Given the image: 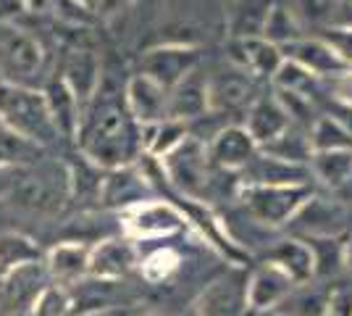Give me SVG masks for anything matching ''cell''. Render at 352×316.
Returning <instances> with one entry per match:
<instances>
[{
  "label": "cell",
  "instance_id": "4dcf8cb0",
  "mask_svg": "<svg viewBox=\"0 0 352 316\" xmlns=\"http://www.w3.org/2000/svg\"><path fill=\"white\" fill-rule=\"evenodd\" d=\"M261 153L281 158V161H292V164H310L313 148H310V137H305L294 127H289L279 137H274L271 143L261 145Z\"/></svg>",
  "mask_w": 352,
  "mask_h": 316
},
{
  "label": "cell",
  "instance_id": "ac0fdd59",
  "mask_svg": "<svg viewBox=\"0 0 352 316\" xmlns=\"http://www.w3.org/2000/svg\"><path fill=\"white\" fill-rule=\"evenodd\" d=\"M150 196V187L142 174H137L129 166H121V169H111V174L100 182V203L108 209H132L137 203H145L153 200Z\"/></svg>",
  "mask_w": 352,
  "mask_h": 316
},
{
  "label": "cell",
  "instance_id": "816d5d0a",
  "mask_svg": "<svg viewBox=\"0 0 352 316\" xmlns=\"http://www.w3.org/2000/svg\"><path fill=\"white\" fill-rule=\"evenodd\" d=\"M347 3H352V0H347Z\"/></svg>",
  "mask_w": 352,
  "mask_h": 316
},
{
  "label": "cell",
  "instance_id": "9a60e30c",
  "mask_svg": "<svg viewBox=\"0 0 352 316\" xmlns=\"http://www.w3.org/2000/svg\"><path fill=\"white\" fill-rule=\"evenodd\" d=\"M137 269V248L129 240L111 238L98 242L89 251V277L100 280H124Z\"/></svg>",
  "mask_w": 352,
  "mask_h": 316
},
{
  "label": "cell",
  "instance_id": "bcb514c9",
  "mask_svg": "<svg viewBox=\"0 0 352 316\" xmlns=\"http://www.w3.org/2000/svg\"><path fill=\"white\" fill-rule=\"evenodd\" d=\"M24 6H27V11H47L50 6H53V0H24Z\"/></svg>",
  "mask_w": 352,
  "mask_h": 316
},
{
  "label": "cell",
  "instance_id": "d4e9b609",
  "mask_svg": "<svg viewBox=\"0 0 352 316\" xmlns=\"http://www.w3.org/2000/svg\"><path fill=\"white\" fill-rule=\"evenodd\" d=\"M268 261L276 264L292 277L294 282H310L316 277V264H313V251L305 240H279L268 248Z\"/></svg>",
  "mask_w": 352,
  "mask_h": 316
},
{
  "label": "cell",
  "instance_id": "f546056e",
  "mask_svg": "<svg viewBox=\"0 0 352 316\" xmlns=\"http://www.w3.org/2000/svg\"><path fill=\"white\" fill-rule=\"evenodd\" d=\"M310 171L323 185L339 187L352 177V151H323L310 156Z\"/></svg>",
  "mask_w": 352,
  "mask_h": 316
},
{
  "label": "cell",
  "instance_id": "cb8c5ba5",
  "mask_svg": "<svg viewBox=\"0 0 352 316\" xmlns=\"http://www.w3.org/2000/svg\"><path fill=\"white\" fill-rule=\"evenodd\" d=\"M45 98L50 105V114L56 119V127L63 137H74L79 129V116H82V105L76 101L72 87L63 82V76H50L45 85Z\"/></svg>",
  "mask_w": 352,
  "mask_h": 316
},
{
  "label": "cell",
  "instance_id": "4316f807",
  "mask_svg": "<svg viewBox=\"0 0 352 316\" xmlns=\"http://www.w3.org/2000/svg\"><path fill=\"white\" fill-rule=\"evenodd\" d=\"M329 301H331V290L300 282L281 298L274 311L281 316H326Z\"/></svg>",
  "mask_w": 352,
  "mask_h": 316
},
{
  "label": "cell",
  "instance_id": "7402d4cb",
  "mask_svg": "<svg viewBox=\"0 0 352 316\" xmlns=\"http://www.w3.org/2000/svg\"><path fill=\"white\" fill-rule=\"evenodd\" d=\"M232 61L242 66L252 76H274L284 63V53L279 45L268 43L265 37H248L232 43Z\"/></svg>",
  "mask_w": 352,
  "mask_h": 316
},
{
  "label": "cell",
  "instance_id": "8d00e7d4",
  "mask_svg": "<svg viewBox=\"0 0 352 316\" xmlns=\"http://www.w3.org/2000/svg\"><path fill=\"white\" fill-rule=\"evenodd\" d=\"M179 264H182V258H179V253H176L174 248H161V251L150 253V256L140 264V271H142V280H145V282L161 285V282H166V280L179 269Z\"/></svg>",
  "mask_w": 352,
  "mask_h": 316
},
{
  "label": "cell",
  "instance_id": "2e32d148",
  "mask_svg": "<svg viewBox=\"0 0 352 316\" xmlns=\"http://www.w3.org/2000/svg\"><path fill=\"white\" fill-rule=\"evenodd\" d=\"M45 280H47V266L43 269L40 261L11 271L8 277H3V306L11 314L32 311L34 301L45 290Z\"/></svg>",
  "mask_w": 352,
  "mask_h": 316
},
{
  "label": "cell",
  "instance_id": "83f0119b",
  "mask_svg": "<svg viewBox=\"0 0 352 316\" xmlns=\"http://www.w3.org/2000/svg\"><path fill=\"white\" fill-rule=\"evenodd\" d=\"M43 258L40 245L19 232H3L0 235V280L8 277L11 271L21 269L27 264H34Z\"/></svg>",
  "mask_w": 352,
  "mask_h": 316
},
{
  "label": "cell",
  "instance_id": "6da1fadb",
  "mask_svg": "<svg viewBox=\"0 0 352 316\" xmlns=\"http://www.w3.org/2000/svg\"><path fill=\"white\" fill-rule=\"evenodd\" d=\"M79 145L95 166L121 169L140 158L142 148V127L132 116L126 103V87L118 90L111 79L103 76L100 87L92 95L79 116Z\"/></svg>",
  "mask_w": 352,
  "mask_h": 316
},
{
  "label": "cell",
  "instance_id": "7a4b0ae2",
  "mask_svg": "<svg viewBox=\"0 0 352 316\" xmlns=\"http://www.w3.org/2000/svg\"><path fill=\"white\" fill-rule=\"evenodd\" d=\"M0 121L37 145H50L60 135L45 92L34 87L0 82Z\"/></svg>",
  "mask_w": 352,
  "mask_h": 316
},
{
  "label": "cell",
  "instance_id": "d590c367",
  "mask_svg": "<svg viewBox=\"0 0 352 316\" xmlns=\"http://www.w3.org/2000/svg\"><path fill=\"white\" fill-rule=\"evenodd\" d=\"M287 6L302 27H323L337 14L339 0H289Z\"/></svg>",
  "mask_w": 352,
  "mask_h": 316
},
{
  "label": "cell",
  "instance_id": "5bb4252c",
  "mask_svg": "<svg viewBox=\"0 0 352 316\" xmlns=\"http://www.w3.org/2000/svg\"><path fill=\"white\" fill-rule=\"evenodd\" d=\"M308 180H313L308 164L281 161L261 151L242 169V185H308Z\"/></svg>",
  "mask_w": 352,
  "mask_h": 316
},
{
  "label": "cell",
  "instance_id": "4fadbf2b",
  "mask_svg": "<svg viewBox=\"0 0 352 316\" xmlns=\"http://www.w3.org/2000/svg\"><path fill=\"white\" fill-rule=\"evenodd\" d=\"M281 53H284V59L300 63L302 69H308L310 74L318 76V79H326V76H334L339 72H344V69H352V66H347L344 61L339 59V53L329 43H323L321 37H316V40L300 37V40L281 48Z\"/></svg>",
  "mask_w": 352,
  "mask_h": 316
},
{
  "label": "cell",
  "instance_id": "74e56055",
  "mask_svg": "<svg viewBox=\"0 0 352 316\" xmlns=\"http://www.w3.org/2000/svg\"><path fill=\"white\" fill-rule=\"evenodd\" d=\"M316 82H318V76H313L308 69H302L300 63H294V61H289V59H284V63L279 66V72L274 74L276 90L300 92V95H310Z\"/></svg>",
  "mask_w": 352,
  "mask_h": 316
},
{
  "label": "cell",
  "instance_id": "f6af8a7d",
  "mask_svg": "<svg viewBox=\"0 0 352 316\" xmlns=\"http://www.w3.org/2000/svg\"><path fill=\"white\" fill-rule=\"evenodd\" d=\"M82 316H132V314L126 308L113 306V308H100V311H92V314H82Z\"/></svg>",
  "mask_w": 352,
  "mask_h": 316
},
{
  "label": "cell",
  "instance_id": "5b68a950",
  "mask_svg": "<svg viewBox=\"0 0 352 316\" xmlns=\"http://www.w3.org/2000/svg\"><path fill=\"white\" fill-rule=\"evenodd\" d=\"M43 45L24 30L0 21V79L19 87H34L43 72Z\"/></svg>",
  "mask_w": 352,
  "mask_h": 316
},
{
  "label": "cell",
  "instance_id": "ffe728a7",
  "mask_svg": "<svg viewBox=\"0 0 352 316\" xmlns=\"http://www.w3.org/2000/svg\"><path fill=\"white\" fill-rule=\"evenodd\" d=\"M208 111H210V103H208V76H203L195 69L168 95V119L195 121L200 119V116H206Z\"/></svg>",
  "mask_w": 352,
  "mask_h": 316
},
{
  "label": "cell",
  "instance_id": "277c9868",
  "mask_svg": "<svg viewBox=\"0 0 352 316\" xmlns=\"http://www.w3.org/2000/svg\"><path fill=\"white\" fill-rule=\"evenodd\" d=\"M161 166L168 182L182 196L190 200H206L210 190V161H208V145L197 137H187L174 151L161 158Z\"/></svg>",
  "mask_w": 352,
  "mask_h": 316
},
{
  "label": "cell",
  "instance_id": "3957f363",
  "mask_svg": "<svg viewBox=\"0 0 352 316\" xmlns=\"http://www.w3.org/2000/svg\"><path fill=\"white\" fill-rule=\"evenodd\" d=\"M310 198L308 185H239L242 211L268 229L287 224Z\"/></svg>",
  "mask_w": 352,
  "mask_h": 316
},
{
  "label": "cell",
  "instance_id": "484cf974",
  "mask_svg": "<svg viewBox=\"0 0 352 316\" xmlns=\"http://www.w3.org/2000/svg\"><path fill=\"white\" fill-rule=\"evenodd\" d=\"M276 0H232L229 8V32L234 40L263 37V27Z\"/></svg>",
  "mask_w": 352,
  "mask_h": 316
},
{
  "label": "cell",
  "instance_id": "b9f144b4",
  "mask_svg": "<svg viewBox=\"0 0 352 316\" xmlns=\"http://www.w3.org/2000/svg\"><path fill=\"white\" fill-rule=\"evenodd\" d=\"M323 82H326V90L334 101L352 108V69H344L334 76H326Z\"/></svg>",
  "mask_w": 352,
  "mask_h": 316
},
{
  "label": "cell",
  "instance_id": "7bdbcfd3",
  "mask_svg": "<svg viewBox=\"0 0 352 316\" xmlns=\"http://www.w3.org/2000/svg\"><path fill=\"white\" fill-rule=\"evenodd\" d=\"M326 316H352V293L350 290H334Z\"/></svg>",
  "mask_w": 352,
  "mask_h": 316
},
{
  "label": "cell",
  "instance_id": "603a6c76",
  "mask_svg": "<svg viewBox=\"0 0 352 316\" xmlns=\"http://www.w3.org/2000/svg\"><path fill=\"white\" fill-rule=\"evenodd\" d=\"M89 245L85 242H60L47 253V274L58 285H76L89 274Z\"/></svg>",
  "mask_w": 352,
  "mask_h": 316
},
{
  "label": "cell",
  "instance_id": "f1b7e54d",
  "mask_svg": "<svg viewBox=\"0 0 352 316\" xmlns=\"http://www.w3.org/2000/svg\"><path fill=\"white\" fill-rule=\"evenodd\" d=\"M190 137V129H187V121L179 119H163L158 124H147L142 127V148L145 153H153L163 158L166 153H171L179 145Z\"/></svg>",
  "mask_w": 352,
  "mask_h": 316
},
{
  "label": "cell",
  "instance_id": "9c48e42d",
  "mask_svg": "<svg viewBox=\"0 0 352 316\" xmlns=\"http://www.w3.org/2000/svg\"><path fill=\"white\" fill-rule=\"evenodd\" d=\"M126 229L134 238H163V235H174L179 229H184L187 219L184 213L163 200H145L137 203L132 209H126Z\"/></svg>",
  "mask_w": 352,
  "mask_h": 316
},
{
  "label": "cell",
  "instance_id": "7dc6e473",
  "mask_svg": "<svg viewBox=\"0 0 352 316\" xmlns=\"http://www.w3.org/2000/svg\"><path fill=\"white\" fill-rule=\"evenodd\" d=\"M344 269L352 274V235H350V240L344 242Z\"/></svg>",
  "mask_w": 352,
  "mask_h": 316
},
{
  "label": "cell",
  "instance_id": "f907efd6",
  "mask_svg": "<svg viewBox=\"0 0 352 316\" xmlns=\"http://www.w3.org/2000/svg\"><path fill=\"white\" fill-rule=\"evenodd\" d=\"M145 316H155V314H145Z\"/></svg>",
  "mask_w": 352,
  "mask_h": 316
},
{
  "label": "cell",
  "instance_id": "52a82bcc",
  "mask_svg": "<svg viewBox=\"0 0 352 316\" xmlns=\"http://www.w3.org/2000/svg\"><path fill=\"white\" fill-rule=\"evenodd\" d=\"M292 232L308 238H339L347 229V211L339 203H331L326 198H310L305 206L287 222Z\"/></svg>",
  "mask_w": 352,
  "mask_h": 316
},
{
  "label": "cell",
  "instance_id": "7c38bea8",
  "mask_svg": "<svg viewBox=\"0 0 352 316\" xmlns=\"http://www.w3.org/2000/svg\"><path fill=\"white\" fill-rule=\"evenodd\" d=\"M252 95V74L245 72L242 66H232V69H221L213 76H208V103L210 111L216 114H229L234 108L250 101Z\"/></svg>",
  "mask_w": 352,
  "mask_h": 316
},
{
  "label": "cell",
  "instance_id": "8992f818",
  "mask_svg": "<svg viewBox=\"0 0 352 316\" xmlns=\"http://www.w3.org/2000/svg\"><path fill=\"white\" fill-rule=\"evenodd\" d=\"M248 282L242 269H234L203 290L197 301V316H248Z\"/></svg>",
  "mask_w": 352,
  "mask_h": 316
},
{
  "label": "cell",
  "instance_id": "d6986e66",
  "mask_svg": "<svg viewBox=\"0 0 352 316\" xmlns=\"http://www.w3.org/2000/svg\"><path fill=\"white\" fill-rule=\"evenodd\" d=\"M60 76L72 87L79 105L85 108L92 101V95L98 92V87H100V79H103V74H100V61H98V56L92 50L76 48V50L69 53Z\"/></svg>",
  "mask_w": 352,
  "mask_h": 316
},
{
  "label": "cell",
  "instance_id": "60d3db41",
  "mask_svg": "<svg viewBox=\"0 0 352 316\" xmlns=\"http://www.w3.org/2000/svg\"><path fill=\"white\" fill-rule=\"evenodd\" d=\"M321 40L339 53V59L352 66V24H334L321 32Z\"/></svg>",
  "mask_w": 352,
  "mask_h": 316
},
{
  "label": "cell",
  "instance_id": "8fae6325",
  "mask_svg": "<svg viewBox=\"0 0 352 316\" xmlns=\"http://www.w3.org/2000/svg\"><path fill=\"white\" fill-rule=\"evenodd\" d=\"M168 95L171 90H166L153 76L142 72L126 82V103H129L132 116L140 121V127L168 119Z\"/></svg>",
  "mask_w": 352,
  "mask_h": 316
},
{
  "label": "cell",
  "instance_id": "e575fe53",
  "mask_svg": "<svg viewBox=\"0 0 352 316\" xmlns=\"http://www.w3.org/2000/svg\"><path fill=\"white\" fill-rule=\"evenodd\" d=\"M305 242L313 251L316 277L326 280L344 269V242H339V238H308Z\"/></svg>",
  "mask_w": 352,
  "mask_h": 316
},
{
  "label": "cell",
  "instance_id": "1f68e13d",
  "mask_svg": "<svg viewBox=\"0 0 352 316\" xmlns=\"http://www.w3.org/2000/svg\"><path fill=\"white\" fill-rule=\"evenodd\" d=\"M263 37L279 48L289 45V43L302 37V24L297 21V16L292 14V8L287 3H274L268 21L263 27Z\"/></svg>",
  "mask_w": 352,
  "mask_h": 316
},
{
  "label": "cell",
  "instance_id": "ab89813d",
  "mask_svg": "<svg viewBox=\"0 0 352 316\" xmlns=\"http://www.w3.org/2000/svg\"><path fill=\"white\" fill-rule=\"evenodd\" d=\"M72 311V298L60 287H45L32 306V316H63Z\"/></svg>",
  "mask_w": 352,
  "mask_h": 316
},
{
  "label": "cell",
  "instance_id": "d6a6232c",
  "mask_svg": "<svg viewBox=\"0 0 352 316\" xmlns=\"http://www.w3.org/2000/svg\"><path fill=\"white\" fill-rule=\"evenodd\" d=\"M310 148H313V153L352 151V132L342 121L331 119V116H321V119H316L313 129H310Z\"/></svg>",
  "mask_w": 352,
  "mask_h": 316
},
{
  "label": "cell",
  "instance_id": "ba28073f",
  "mask_svg": "<svg viewBox=\"0 0 352 316\" xmlns=\"http://www.w3.org/2000/svg\"><path fill=\"white\" fill-rule=\"evenodd\" d=\"M197 63H200L197 48L166 45V48H155V50L145 53L140 72L147 76H153V79H155L158 85H163L166 90H174L184 76L197 69Z\"/></svg>",
  "mask_w": 352,
  "mask_h": 316
},
{
  "label": "cell",
  "instance_id": "f35d334b",
  "mask_svg": "<svg viewBox=\"0 0 352 316\" xmlns=\"http://www.w3.org/2000/svg\"><path fill=\"white\" fill-rule=\"evenodd\" d=\"M276 98L279 103L284 105L287 116L294 124H316V108L310 103V95H300V92H289V90H276Z\"/></svg>",
  "mask_w": 352,
  "mask_h": 316
},
{
  "label": "cell",
  "instance_id": "681fc988",
  "mask_svg": "<svg viewBox=\"0 0 352 316\" xmlns=\"http://www.w3.org/2000/svg\"><path fill=\"white\" fill-rule=\"evenodd\" d=\"M258 316H281V314H276V311L271 308V311H258Z\"/></svg>",
  "mask_w": 352,
  "mask_h": 316
},
{
  "label": "cell",
  "instance_id": "e0dca14e",
  "mask_svg": "<svg viewBox=\"0 0 352 316\" xmlns=\"http://www.w3.org/2000/svg\"><path fill=\"white\" fill-rule=\"evenodd\" d=\"M294 285H297V282H294L292 277L281 269V266L265 261L263 266L255 271L248 282L250 311L258 314V311H271V308H276L281 298H284Z\"/></svg>",
  "mask_w": 352,
  "mask_h": 316
},
{
  "label": "cell",
  "instance_id": "ee69618b",
  "mask_svg": "<svg viewBox=\"0 0 352 316\" xmlns=\"http://www.w3.org/2000/svg\"><path fill=\"white\" fill-rule=\"evenodd\" d=\"M21 11H27L24 0H0V21H8Z\"/></svg>",
  "mask_w": 352,
  "mask_h": 316
},
{
  "label": "cell",
  "instance_id": "30bf717a",
  "mask_svg": "<svg viewBox=\"0 0 352 316\" xmlns=\"http://www.w3.org/2000/svg\"><path fill=\"white\" fill-rule=\"evenodd\" d=\"M261 145L252 140L245 127H223L208 143V161L221 171H242L258 156Z\"/></svg>",
  "mask_w": 352,
  "mask_h": 316
},
{
  "label": "cell",
  "instance_id": "44dd1931",
  "mask_svg": "<svg viewBox=\"0 0 352 316\" xmlns=\"http://www.w3.org/2000/svg\"><path fill=\"white\" fill-rule=\"evenodd\" d=\"M289 127H292V121H289V116H287V111H284V105L279 103L276 95H261V98L252 101L245 129L252 135V140L258 145L271 143L274 137H279Z\"/></svg>",
  "mask_w": 352,
  "mask_h": 316
},
{
  "label": "cell",
  "instance_id": "c3c4849f",
  "mask_svg": "<svg viewBox=\"0 0 352 316\" xmlns=\"http://www.w3.org/2000/svg\"><path fill=\"white\" fill-rule=\"evenodd\" d=\"M76 3H82L85 8H89V11H95L98 6H100V0H76Z\"/></svg>",
  "mask_w": 352,
  "mask_h": 316
},
{
  "label": "cell",
  "instance_id": "836d02e7",
  "mask_svg": "<svg viewBox=\"0 0 352 316\" xmlns=\"http://www.w3.org/2000/svg\"><path fill=\"white\" fill-rule=\"evenodd\" d=\"M34 158H40V145L0 121V169H11L21 161H34Z\"/></svg>",
  "mask_w": 352,
  "mask_h": 316
}]
</instances>
